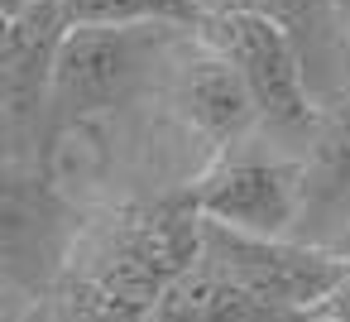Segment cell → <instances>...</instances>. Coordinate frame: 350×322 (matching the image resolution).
I'll return each mask as SVG.
<instances>
[{"mask_svg":"<svg viewBox=\"0 0 350 322\" xmlns=\"http://www.w3.org/2000/svg\"><path fill=\"white\" fill-rule=\"evenodd\" d=\"M297 322H336V317H326V312H307V317H297Z\"/></svg>","mask_w":350,"mask_h":322,"instance_id":"obj_15","label":"cell"},{"mask_svg":"<svg viewBox=\"0 0 350 322\" xmlns=\"http://www.w3.org/2000/svg\"><path fill=\"white\" fill-rule=\"evenodd\" d=\"M173 25H72L63 34L49 106H58L63 121L96 116L120 106L149 73L154 53L168 44Z\"/></svg>","mask_w":350,"mask_h":322,"instance_id":"obj_2","label":"cell"},{"mask_svg":"<svg viewBox=\"0 0 350 322\" xmlns=\"http://www.w3.org/2000/svg\"><path fill=\"white\" fill-rule=\"evenodd\" d=\"M187 193L206 221H221L250 236H288L307 207V164L226 154Z\"/></svg>","mask_w":350,"mask_h":322,"instance_id":"obj_4","label":"cell"},{"mask_svg":"<svg viewBox=\"0 0 350 322\" xmlns=\"http://www.w3.org/2000/svg\"><path fill=\"white\" fill-rule=\"evenodd\" d=\"M202 260L216 274H226L235 288H245L250 298H259L264 308H273L283 317L321 312L326 298L350 274V255L297 245L288 236H250V231H235L221 221L202 226Z\"/></svg>","mask_w":350,"mask_h":322,"instance_id":"obj_1","label":"cell"},{"mask_svg":"<svg viewBox=\"0 0 350 322\" xmlns=\"http://www.w3.org/2000/svg\"><path fill=\"white\" fill-rule=\"evenodd\" d=\"M149 322H297V317H283V312L264 308L259 298L235 288L226 274H216L206 260H197L187 274H178L163 288Z\"/></svg>","mask_w":350,"mask_h":322,"instance_id":"obj_7","label":"cell"},{"mask_svg":"<svg viewBox=\"0 0 350 322\" xmlns=\"http://www.w3.org/2000/svg\"><path fill=\"white\" fill-rule=\"evenodd\" d=\"M173 97H178L183 121H187L197 135H206L216 149L235 145V140L259 121L254 92L245 87L240 68H235L230 58H221L211 44H202V53L178 68Z\"/></svg>","mask_w":350,"mask_h":322,"instance_id":"obj_5","label":"cell"},{"mask_svg":"<svg viewBox=\"0 0 350 322\" xmlns=\"http://www.w3.org/2000/svg\"><path fill=\"white\" fill-rule=\"evenodd\" d=\"M68 29L72 25H68L63 0H44L29 15L5 25V34H0V63H5V97H10L15 116L49 97L53 63H58V49H63Z\"/></svg>","mask_w":350,"mask_h":322,"instance_id":"obj_6","label":"cell"},{"mask_svg":"<svg viewBox=\"0 0 350 322\" xmlns=\"http://www.w3.org/2000/svg\"><path fill=\"white\" fill-rule=\"evenodd\" d=\"M331 10H336L340 20H350V0H331Z\"/></svg>","mask_w":350,"mask_h":322,"instance_id":"obj_14","label":"cell"},{"mask_svg":"<svg viewBox=\"0 0 350 322\" xmlns=\"http://www.w3.org/2000/svg\"><path fill=\"white\" fill-rule=\"evenodd\" d=\"M149 10H154V20H163V25H197L192 0H149Z\"/></svg>","mask_w":350,"mask_h":322,"instance_id":"obj_11","label":"cell"},{"mask_svg":"<svg viewBox=\"0 0 350 322\" xmlns=\"http://www.w3.org/2000/svg\"><path fill=\"white\" fill-rule=\"evenodd\" d=\"M192 10H197V25H202V20H226V15L259 10V0H192Z\"/></svg>","mask_w":350,"mask_h":322,"instance_id":"obj_10","label":"cell"},{"mask_svg":"<svg viewBox=\"0 0 350 322\" xmlns=\"http://www.w3.org/2000/svg\"><path fill=\"white\" fill-rule=\"evenodd\" d=\"M350 193V101L317 121V145L307 164V202H331Z\"/></svg>","mask_w":350,"mask_h":322,"instance_id":"obj_9","label":"cell"},{"mask_svg":"<svg viewBox=\"0 0 350 322\" xmlns=\"http://www.w3.org/2000/svg\"><path fill=\"white\" fill-rule=\"evenodd\" d=\"M197 39L211 44L221 58H230L245 77V87L254 92L259 121L278 125V130H297L317 121L312 106V87H307V68L293 49V39L259 10L245 15H226V20H202Z\"/></svg>","mask_w":350,"mask_h":322,"instance_id":"obj_3","label":"cell"},{"mask_svg":"<svg viewBox=\"0 0 350 322\" xmlns=\"http://www.w3.org/2000/svg\"><path fill=\"white\" fill-rule=\"evenodd\" d=\"M259 15H269L293 39L307 68V87H312L317 73H326L340 49V15L331 10V0H259Z\"/></svg>","mask_w":350,"mask_h":322,"instance_id":"obj_8","label":"cell"},{"mask_svg":"<svg viewBox=\"0 0 350 322\" xmlns=\"http://www.w3.org/2000/svg\"><path fill=\"white\" fill-rule=\"evenodd\" d=\"M326 317H336V322H350V274L340 279V288L326 298V308H321Z\"/></svg>","mask_w":350,"mask_h":322,"instance_id":"obj_12","label":"cell"},{"mask_svg":"<svg viewBox=\"0 0 350 322\" xmlns=\"http://www.w3.org/2000/svg\"><path fill=\"white\" fill-rule=\"evenodd\" d=\"M34 5H44V0H0V20H5V25H10V20H20V15H29Z\"/></svg>","mask_w":350,"mask_h":322,"instance_id":"obj_13","label":"cell"}]
</instances>
